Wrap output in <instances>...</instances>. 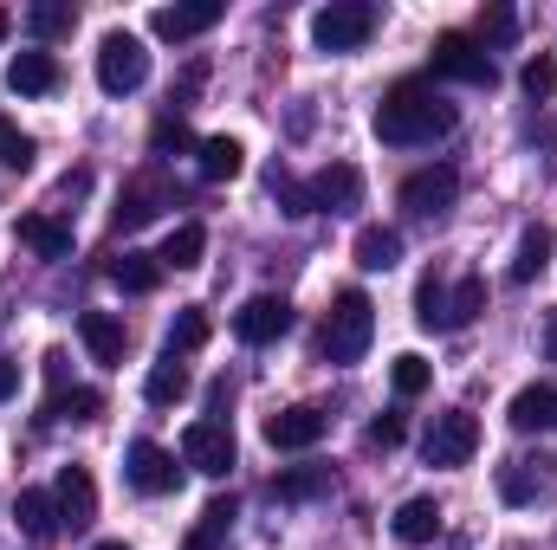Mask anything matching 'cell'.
Masks as SVG:
<instances>
[{
	"label": "cell",
	"instance_id": "obj_3",
	"mask_svg": "<svg viewBox=\"0 0 557 550\" xmlns=\"http://www.w3.org/2000/svg\"><path fill=\"white\" fill-rule=\"evenodd\" d=\"M370 33H376L370 0H331V7L311 13V46L318 52H357V46H370Z\"/></svg>",
	"mask_w": 557,
	"mask_h": 550
},
{
	"label": "cell",
	"instance_id": "obj_22",
	"mask_svg": "<svg viewBox=\"0 0 557 550\" xmlns=\"http://www.w3.org/2000/svg\"><path fill=\"white\" fill-rule=\"evenodd\" d=\"M143 396H149L156 409L182 402V396H188V370H182V357H169V350H162V363H149V376H143Z\"/></svg>",
	"mask_w": 557,
	"mask_h": 550
},
{
	"label": "cell",
	"instance_id": "obj_32",
	"mask_svg": "<svg viewBox=\"0 0 557 550\" xmlns=\"http://www.w3.org/2000/svg\"><path fill=\"white\" fill-rule=\"evenodd\" d=\"M324 486H331V473H324V466H292V473H278V479H273V499L298 505V499H318Z\"/></svg>",
	"mask_w": 557,
	"mask_h": 550
},
{
	"label": "cell",
	"instance_id": "obj_24",
	"mask_svg": "<svg viewBox=\"0 0 557 550\" xmlns=\"http://www.w3.org/2000/svg\"><path fill=\"white\" fill-rule=\"evenodd\" d=\"M545 266H552V227H525L519 253H512V285H532Z\"/></svg>",
	"mask_w": 557,
	"mask_h": 550
},
{
	"label": "cell",
	"instance_id": "obj_19",
	"mask_svg": "<svg viewBox=\"0 0 557 550\" xmlns=\"http://www.w3.org/2000/svg\"><path fill=\"white\" fill-rule=\"evenodd\" d=\"M506 421H512L519 434L557 427V389H552V383H532V389H519V396H512V409H506Z\"/></svg>",
	"mask_w": 557,
	"mask_h": 550
},
{
	"label": "cell",
	"instance_id": "obj_29",
	"mask_svg": "<svg viewBox=\"0 0 557 550\" xmlns=\"http://www.w3.org/2000/svg\"><path fill=\"white\" fill-rule=\"evenodd\" d=\"M98 409H104L98 389H52V402H46L39 421H98Z\"/></svg>",
	"mask_w": 557,
	"mask_h": 550
},
{
	"label": "cell",
	"instance_id": "obj_11",
	"mask_svg": "<svg viewBox=\"0 0 557 550\" xmlns=\"http://www.w3.org/2000/svg\"><path fill=\"white\" fill-rule=\"evenodd\" d=\"M305 195H311V214H318V208H324V214H344V208L363 201V175H357L350 162H331V168H318V175L305 182Z\"/></svg>",
	"mask_w": 557,
	"mask_h": 550
},
{
	"label": "cell",
	"instance_id": "obj_16",
	"mask_svg": "<svg viewBox=\"0 0 557 550\" xmlns=\"http://www.w3.org/2000/svg\"><path fill=\"white\" fill-rule=\"evenodd\" d=\"M13 234H20L39 260H72V227H65V221H52V214H20V221H13Z\"/></svg>",
	"mask_w": 557,
	"mask_h": 550
},
{
	"label": "cell",
	"instance_id": "obj_21",
	"mask_svg": "<svg viewBox=\"0 0 557 550\" xmlns=\"http://www.w3.org/2000/svg\"><path fill=\"white\" fill-rule=\"evenodd\" d=\"M403 260V234L396 227H357V266L363 273H389Z\"/></svg>",
	"mask_w": 557,
	"mask_h": 550
},
{
	"label": "cell",
	"instance_id": "obj_38",
	"mask_svg": "<svg viewBox=\"0 0 557 550\" xmlns=\"http://www.w3.org/2000/svg\"><path fill=\"white\" fill-rule=\"evenodd\" d=\"M0 162H7V168H20V175L33 168V137H26V130H13L7 117H0Z\"/></svg>",
	"mask_w": 557,
	"mask_h": 550
},
{
	"label": "cell",
	"instance_id": "obj_39",
	"mask_svg": "<svg viewBox=\"0 0 557 550\" xmlns=\"http://www.w3.org/2000/svg\"><path fill=\"white\" fill-rule=\"evenodd\" d=\"M519 85H525L532 98H552V91H557V65H552V52H539V59H525V72H519Z\"/></svg>",
	"mask_w": 557,
	"mask_h": 550
},
{
	"label": "cell",
	"instance_id": "obj_25",
	"mask_svg": "<svg viewBox=\"0 0 557 550\" xmlns=\"http://www.w3.org/2000/svg\"><path fill=\"white\" fill-rule=\"evenodd\" d=\"M396 538H403V545H434V538H441V505H434V499H409V505L396 512Z\"/></svg>",
	"mask_w": 557,
	"mask_h": 550
},
{
	"label": "cell",
	"instance_id": "obj_40",
	"mask_svg": "<svg viewBox=\"0 0 557 550\" xmlns=\"http://www.w3.org/2000/svg\"><path fill=\"white\" fill-rule=\"evenodd\" d=\"M273 195H278V208L298 221V214H311V195H305V182H292V175H273Z\"/></svg>",
	"mask_w": 557,
	"mask_h": 550
},
{
	"label": "cell",
	"instance_id": "obj_1",
	"mask_svg": "<svg viewBox=\"0 0 557 550\" xmlns=\"http://www.w3.org/2000/svg\"><path fill=\"white\" fill-rule=\"evenodd\" d=\"M460 124V111L428 85V78H403L383 104H376V137L396 142V149H409V142H434L447 137Z\"/></svg>",
	"mask_w": 557,
	"mask_h": 550
},
{
	"label": "cell",
	"instance_id": "obj_44",
	"mask_svg": "<svg viewBox=\"0 0 557 550\" xmlns=\"http://www.w3.org/2000/svg\"><path fill=\"white\" fill-rule=\"evenodd\" d=\"M545 357H552V363H557V304H552V311H545Z\"/></svg>",
	"mask_w": 557,
	"mask_h": 550
},
{
	"label": "cell",
	"instance_id": "obj_5",
	"mask_svg": "<svg viewBox=\"0 0 557 550\" xmlns=\"http://www.w3.org/2000/svg\"><path fill=\"white\" fill-rule=\"evenodd\" d=\"M143 78H149L143 39L137 33H104V39H98V85H104L111 98H124V91H137Z\"/></svg>",
	"mask_w": 557,
	"mask_h": 550
},
{
	"label": "cell",
	"instance_id": "obj_28",
	"mask_svg": "<svg viewBox=\"0 0 557 550\" xmlns=\"http://www.w3.org/2000/svg\"><path fill=\"white\" fill-rule=\"evenodd\" d=\"M111 278H117L124 291H156V285H162V260H156V253H117V260H111Z\"/></svg>",
	"mask_w": 557,
	"mask_h": 550
},
{
	"label": "cell",
	"instance_id": "obj_15",
	"mask_svg": "<svg viewBox=\"0 0 557 550\" xmlns=\"http://www.w3.org/2000/svg\"><path fill=\"white\" fill-rule=\"evenodd\" d=\"M78 337H85V350H91L104 370H117V363H124V343H131L124 317H111V311H85V317H78Z\"/></svg>",
	"mask_w": 557,
	"mask_h": 550
},
{
	"label": "cell",
	"instance_id": "obj_46",
	"mask_svg": "<svg viewBox=\"0 0 557 550\" xmlns=\"http://www.w3.org/2000/svg\"><path fill=\"white\" fill-rule=\"evenodd\" d=\"M91 550H131V545L124 538H104V545H91Z\"/></svg>",
	"mask_w": 557,
	"mask_h": 550
},
{
	"label": "cell",
	"instance_id": "obj_12",
	"mask_svg": "<svg viewBox=\"0 0 557 550\" xmlns=\"http://www.w3.org/2000/svg\"><path fill=\"white\" fill-rule=\"evenodd\" d=\"M52 499H59V525H65V532H85V525L98 518V486H91L85 466H65L59 486H52Z\"/></svg>",
	"mask_w": 557,
	"mask_h": 550
},
{
	"label": "cell",
	"instance_id": "obj_9",
	"mask_svg": "<svg viewBox=\"0 0 557 550\" xmlns=\"http://www.w3.org/2000/svg\"><path fill=\"white\" fill-rule=\"evenodd\" d=\"M182 460H188L195 473L221 479V473L234 466V434H227V421H195V427L182 434Z\"/></svg>",
	"mask_w": 557,
	"mask_h": 550
},
{
	"label": "cell",
	"instance_id": "obj_8",
	"mask_svg": "<svg viewBox=\"0 0 557 550\" xmlns=\"http://www.w3.org/2000/svg\"><path fill=\"white\" fill-rule=\"evenodd\" d=\"M124 479L137 486L143 499H162V492H175V486H182V466H175V453H169V447L137 440V447H131V460H124Z\"/></svg>",
	"mask_w": 557,
	"mask_h": 550
},
{
	"label": "cell",
	"instance_id": "obj_33",
	"mask_svg": "<svg viewBox=\"0 0 557 550\" xmlns=\"http://www.w3.org/2000/svg\"><path fill=\"white\" fill-rule=\"evenodd\" d=\"M486 311V278H460L454 291H447V330H460V324H473Z\"/></svg>",
	"mask_w": 557,
	"mask_h": 550
},
{
	"label": "cell",
	"instance_id": "obj_41",
	"mask_svg": "<svg viewBox=\"0 0 557 550\" xmlns=\"http://www.w3.org/2000/svg\"><path fill=\"white\" fill-rule=\"evenodd\" d=\"M403 434H409V421H403V414H376V421H370V447H383V453H389V447H403Z\"/></svg>",
	"mask_w": 557,
	"mask_h": 550
},
{
	"label": "cell",
	"instance_id": "obj_18",
	"mask_svg": "<svg viewBox=\"0 0 557 550\" xmlns=\"http://www.w3.org/2000/svg\"><path fill=\"white\" fill-rule=\"evenodd\" d=\"M7 85H13L20 98H46V91L59 85V59H52V52H13Z\"/></svg>",
	"mask_w": 557,
	"mask_h": 550
},
{
	"label": "cell",
	"instance_id": "obj_35",
	"mask_svg": "<svg viewBox=\"0 0 557 550\" xmlns=\"http://www.w3.org/2000/svg\"><path fill=\"white\" fill-rule=\"evenodd\" d=\"M26 26H33L39 39H59V33L78 26V7H72V0H39V7L26 13Z\"/></svg>",
	"mask_w": 557,
	"mask_h": 550
},
{
	"label": "cell",
	"instance_id": "obj_17",
	"mask_svg": "<svg viewBox=\"0 0 557 550\" xmlns=\"http://www.w3.org/2000/svg\"><path fill=\"white\" fill-rule=\"evenodd\" d=\"M195 168H201V182H234L247 168V142L240 137H201L195 142Z\"/></svg>",
	"mask_w": 557,
	"mask_h": 550
},
{
	"label": "cell",
	"instance_id": "obj_43",
	"mask_svg": "<svg viewBox=\"0 0 557 550\" xmlns=\"http://www.w3.org/2000/svg\"><path fill=\"white\" fill-rule=\"evenodd\" d=\"M13 389H20V363H7V357H0V402H7Z\"/></svg>",
	"mask_w": 557,
	"mask_h": 550
},
{
	"label": "cell",
	"instance_id": "obj_14",
	"mask_svg": "<svg viewBox=\"0 0 557 550\" xmlns=\"http://www.w3.org/2000/svg\"><path fill=\"white\" fill-rule=\"evenodd\" d=\"M221 20V0H182V7H156V39H195Z\"/></svg>",
	"mask_w": 557,
	"mask_h": 550
},
{
	"label": "cell",
	"instance_id": "obj_6",
	"mask_svg": "<svg viewBox=\"0 0 557 550\" xmlns=\"http://www.w3.org/2000/svg\"><path fill=\"white\" fill-rule=\"evenodd\" d=\"M421 453H428V466H467V460L480 453V421H473L467 409L434 414V427H428Z\"/></svg>",
	"mask_w": 557,
	"mask_h": 550
},
{
	"label": "cell",
	"instance_id": "obj_27",
	"mask_svg": "<svg viewBox=\"0 0 557 550\" xmlns=\"http://www.w3.org/2000/svg\"><path fill=\"white\" fill-rule=\"evenodd\" d=\"M539 492H545V473H539L532 460H506V466H499V499H506V505H532Z\"/></svg>",
	"mask_w": 557,
	"mask_h": 550
},
{
	"label": "cell",
	"instance_id": "obj_20",
	"mask_svg": "<svg viewBox=\"0 0 557 550\" xmlns=\"http://www.w3.org/2000/svg\"><path fill=\"white\" fill-rule=\"evenodd\" d=\"M201 253H208V227H201V221H182V227L162 240V253H156V260H162V273H169V266H175V273H188V266H201Z\"/></svg>",
	"mask_w": 557,
	"mask_h": 550
},
{
	"label": "cell",
	"instance_id": "obj_36",
	"mask_svg": "<svg viewBox=\"0 0 557 550\" xmlns=\"http://www.w3.org/2000/svg\"><path fill=\"white\" fill-rule=\"evenodd\" d=\"M389 383H396V396H403V402H416L421 389L434 383V370H428V357H416V350H403V357L389 363Z\"/></svg>",
	"mask_w": 557,
	"mask_h": 550
},
{
	"label": "cell",
	"instance_id": "obj_4",
	"mask_svg": "<svg viewBox=\"0 0 557 550\" xmlns=\"http://www.w3.org/2000/svg\"><path fill=\"white\" fill-rule=\"evenodd\" d=\"M428 59H434V78H460V85H493V78H499L493 52H486L473 33H441Z\"/></svg>",
	"mask_w": 557,
	"mask_h": 550
},
{
	"label": "cell",
	"instance_id": "obj_45",
	"mask_svg": "<svg viewBox=\"0 0 557 550\" xmlns=\"http://www.w3.org/2000/svg\"><path fill=\"white\" fill-rule=\"evenodd\" d=\"M7 33H13V13H7V7H0V39H7Z\"/></svg>",
	"mask_w": 557,
	"mask_h": 550
},
{
	"label": "cell",
	"instance_id": "obj_7",
	"mask_svg": "<svg viewBox=\"0 0 557 550\" xmlns=\"http://www.w3.org/2000/svg\"><path fill=\"white\" fill-rule=\"evenodd\" d=\"M454 201H460V175H454L447 162H428V168H416V175L403 182V208H409V214H421V221L454 214Z\"/></svg>",
	"mask_w": 557,
	"mask_h": 550
},
{
	"label": "cell",
	"instance_id": "obj_30",
	"mask_svg": "<svg viewBox=\"0 0 557 550\" xmlns=\"http://www.w3.org/2000/svg\"><path fill=\"white\" fill-rule=\"evenodd\" d=\"M201 343H208V311H201V304H182L175 324H169V357H188V350H201Z\"/></svg>",
	"mask_w": 557,
	"mask_h": 550
},
{
	"label": "cell",
	"instance_id": "obj_42",
	"mask_svg": "<svg viewBox=\"0 0 557 550\" xmlns=\"http://www.w3.org/2000/svg\"><path fill=\"white\" fill-rule=\"evenodd\" d=\"M149 142H156V149H188V124H182V117H162Z\"/></svg>",
	"mask_w": 557,
	"mask_h": 550
},
{
	"label": "cell",
	"instance_id": "obj_37",
	"mask_svg": "<svg viewBox=\"0 0 557 550\" xmlns=\"http://www.w3.org/2000/svg\"><path fill=\"white\" fill-rule=\"evenodd\" d=\"M473 39H480V46H512V39H519V13L493 0V7L480 13V33H473Z\"/></svg>",
	"mask_w": 557,
	"mask_h": 550
},
{
	"label": "cell",
	"instance_id": "obj_23",
	"mask_svg": "<svg viewBox=\"0 0 557 550\" xmlns=\"http://www.w3.org/2000/svg\"><path fill=\"white\" fill-rule=\"evenodd\" d=\"M162 201H175L162 182H131V188H124V201H117V227H143V221H156V214H162Z\"/></svg>",
	"mask_w": 557,
	"mask_h": 550
},
{
	"label": "cell",
	"instance_id": "obj_31",
	"mask_svg": "<svg viewBox=\"0 0 557 550\" xmlns=\"http://www.w3.org/2000/svg\"><path fill=\"white\" fill-rule=\"evenodd\" d=\"M20 532H33V538H52L59 532V499L52 492H20Z\"/></svg>",
	"mask_w": 557,
	"mask_h": 550
},
{
	"label": "cell",
	"instance_id": "obj_2",
	"mask_svg": "<svg viewBox=\"0 0 557 550\" xmlns=\"http://www.w3.org/2000/svg\"><path fill=\"white\" fill-rule=\"evenodd\" d=\"M370 337H376V304H370V291H337V304H331V317H324V330H318V357L324 363H357L363 350H370Z\"/></svg>",
	"mask_w": 557,
	"mask_h": 550
},
{
	"label": "cell",
	"instance_id": "obj_10",
	"mask_svg": "<svg viewBox=\"0 0 557 550\" xmlns=\"http://www.w3.org/2000/svg\"><path fill=\"white\" fill-rule=\"evenodd\" d=\"M292 330V304L273 298V291H260V298H247L240 311H234V337L240 343H278Z\"/></svg>",
	"mask_w": 557,
	"mask_h": 550
},
{
	"label": "cell",
	"instance_id": "obj_26",
	"mask_svg": "<svg viewBox=\"0 0 557 550\" xmlns=\"http://www.w3.org/2000/svg\"><path fill=\"white\" fill-rule=\"evenodd\" d=\"M234 518H240L234 499H208V505H201V525L188 532V550H214L227 532H234Z\"/></svg>",
	"mask_w": 557,
	"mask_h": 550
},
{
	"label": "cell",
	"instance_id": "obj_34",
	"mask_svg": "<svg viewBox=\"0 0 557 550\" xmlns=\"http://www.w3.org/2000/svg\"><path fill=\"white\" fill-rule=\"evenodd\" d=\"M416 324L421 330H447V285H441V273H428L416 285Z\"/></svg>",
	"mask_w": 557,
	"mask_h": 550
},
{
	"label": "cell",
	"instance_id": "obj_13",
	"mask_svg": "<svg viewBox=\"0 0 557 550\" xmlns=\"http://www.w3.org/2000/svg\"><path fill=\"white\" fill-rule=\"evenodd\" d=\"M318 440H324V409L267 414V447H278V453H305V447H318Z\"/></svg>",
	"mask_w": 557,
	"mask_h": 550
}]
</instances>
